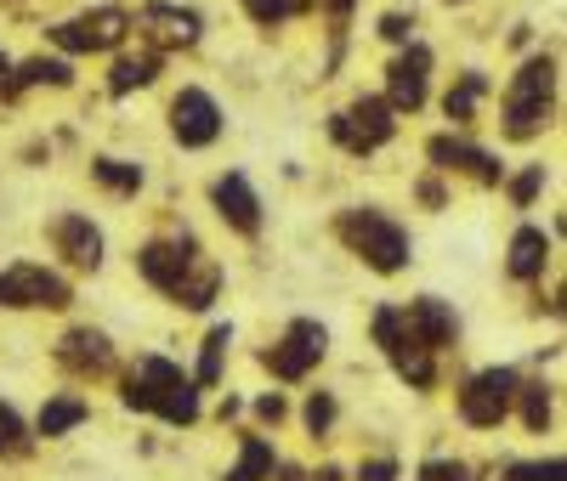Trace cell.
<instances>
[{
	"label": "cell",
	"mask_w": 567,
	"mask_h": 481,
	"mask_svg": "<svg viewBox=\"0 0 567 481\" xmlns=\"http://www.w3.org/2000/svg\"><path fill=\"white\" fill-rule=\"evenodd\" d=\"M136 272L187 312H205L221 295V266L199 250V238H187V232L182 238H148V244L136 250Z\"/></svg>",
	"instance_id": "obj_1"
},
{
	"label": "cell",
	"mask_w": 567,
	"mask_h": 481,
	"mask_svg": "<svg viewBox=\"0 0 567 481\" xmlns=\"http://www.w3.org/2000/svg\"><path fill=\"white\" fill-rule=\"evenodd\" d=\"M125 408L159 414L165 425H194L199 419V385L194 374H182L171 357H142L125 379Z\"/></svg>",
	"instance_id": "obj_2"
},
{
	"label": "cell",
	"mask_w": 567,
	"mask_h": 481,
	"mask_svg": "<svg viewBox=\"0 0 567 481\" xmlns=\"http://www.w3.org/2000/svg\"><path fill=\"white\" fill-rule=\"evenodd\" d=\"M336 238L374 272H403L409 266V232L386 216V210H341L336 216Z\"/></svg>",
	"instance_id": "obj_3"
},
{
	"label": "cell",
	"mask_w": 567,
	"mask_h": 481,
	"mask_svg": "<svg viewBox=\"0 0 567 481\" xmlns=\"http://www.w3.org/2000/svg\"><path fill=\"white\" fill-rule=\"evenodd\" d=\"M550 114H556V57H528L505 91V136L528 142L550 125Z\"/></svg>",
	"instance_id": "obj_4"
},
{
	"label": "cell",
	"mask_w": 567,
	"mask_h": 481,
	"mask_svg": "<svg viewBox=\"0 0 567 481\" xmlns=\"http://www.w3.org/2000/svg\"><path fill=\"white\" fill-rule=\"evenodd\" d=\"M374 346L386 352V363L398 368V379H409L414 391H432V385H437V352L409 328L403 306H381V312H374Z\"/></svg>",
	"instance_id": "obj_5"
},
{
	"label": "cell",
	"mask_w": 567,
	"mask_h": 481,
	"mask_svg": "<svg viewBox=\"0 0 567 481\" xmlns=\"http://www.w3.org/2000/svg\"><path fill=\"white\" fill-rule=\"evenodd\" d=\"M69 301H74V289L52 266L18 261V266L0 272V306H7V312H63Z\"/></svg>",
	"instance_id": "obj_6"
},
{
	"label": "cell",
	"mask_w": 567,
	"mask_h": 481,
	"mask_svg": "<svg viewBox=\"0 0 567 481\" xmlns=\"http://www.w3.org/2000/svg\"><path fill=\"white\" fill-rule=\"evenodd\" d=\"M329 136H336L347 154H374L398 136V108L386 103V96H358L347 114L329 119Z\"/></svg>",
	"instance_id": "obj_7"
},
{
	"label": "cell",
	"mask_w": 567,
	"mask_h": 481,
	"mask_svg": "<svg viewBox=\"0 0 567 481\" xmlns=\"http://www.w3.org/2000/svg\"><path fill=\"white\" fill-rule=\"evenodd\" d=\"M516 368H483V374H471L465 379V391H460V419L465 425H477V430H494L511 408H516Z\"/></svg>",
	"instance_id": "obj_8"
},
{
	"label": "cell",
	"mask_w": 567,
	"mask_h": 481,
	"mask_svg": "<svg viewBox=\"0 0 567 481\" xmlns=\"http://www.w3.org/2000/svg\"><path fill=\"white\" fill-rule=\"evenodd\" d=\"M323 352H329V334H323V323L296 317L290 328H284V341L261 352V363L272 368V379H307V374L323 363Z\"/></svg>",
	"instance_id": "obj_9"
},
{
	"label": "cell",
	"mask_w": 567,
	"mask_h": 481,
	"mask_svg": "<svg viewBox=\"0 0 567 481\" xmlns=\"http://www.w3.org/2000/svg\"><path fill=\"white\" fill-rule=\"evenodd\" d=\"M125 34H131V12L125 7H97V12L52 23V45H63V52H114Z\"/></svg>",
	"instance_id": "obj_10"
},
{
	"label": "cell",
	"mask_w": 567,
	"mask_h": 481,
	"mask_svg": "<svg viewBox=\"0 0 567 481\" xmlns=\"http://www.w3.org/2000/svg\"><path fill=\"white\" fill-rule=\"evenodd\" d=\"M171 136L182 142V148H210V142L221 136V108H216V96L199 91V85H182L176 103H171Z\"/></svg>",
	"instance_id": "obj_11"
},
{
	"label": "cell",
	"mask_w": 567,
	"mask_h": 481,
	"mask_svg": "<svg viewBox=\"0 0 567 481\" xmlns=\"http://www.w3.org/2000/svg\"><path fill=\"white\" fill-rule=\"evenodd\" d=\"M131 29L154 45V52H182V45H199V12L187 7H165V0H154V7H142L131 18Z\"/></svg>",
	"instance_id": "obj_12"
},
{
	"label": "cell",
	"mask_w": 567,
	"mask_h": 481,
	"mask_svg": "<svg viewBox=\"0 0 567 481\" xmlns=\"http://www.w3.org/2000/svg\"><path fill=\"white\" fill-rule=\"evenodd\" d=\"M210 205H216V216H221L233 232H245V238H256V232H261V199H256V187H250V176H245V170L216 176Z\"/></svg>",
	"instance_id": "obj_13"
},
{
	"label": "cell",
	"mask_w": 567,
	"mask_h": 481,
	"mask_svg": "<svg viewBox=\"0 0 567 481\" xmlns=\"http://www.w3.org/2000/svg\"><path fill=\"white\" fill-rule=\"evenodd\" d=\"M425 74H432V52H425L420 40H409V52H398L392 69H386V103L398 114H414L425 103Z\"/></svg>",
	"instance_id": "obj_14"
},
{
	"label": "cell",
	"mask_w": 567,
	"mask_h": 481,
	"mask_svg": "<svg viewBox=\"0 0 567 481\" xmlns=\"http://www.w3.org/2000/svg\"><path fill=\"white\" fill-rule=\"evenodd\" d=\"M425 159H432L437 170H465L471 181H483V187H499V176H505V165L494 154H483V148H471L465 136H432L425 142Z\"/></svg>",
	"instance_id": "obj_15"
},
{
	"label": "cell",
	"mask_w": 567,
	"mask_h": 481,
	"mask_svg": "<svg viewBox=\"0 0 567 481\" xmlns=\"http://www.w3.org/2000/svg\"><path fill=\"white\" fill-rule=\"evenodd\" d=\"M52 250L69 261V266H80V272H97L103 266V232H97V221L91 216H58L52 221Z\"/></svg>",
	"instance_id": "obj_16"
},
{
	"label": "cell",
	"mask_w": 567,
	"mask_h": 481,
	"mask_svg": "<svg viewBox=\"0 0 567 481\" xmlns=\"http://www.w3.org/2000/svg\"><path fill=\"white\" fill-rule=\"evenodd\" d=\"M58 363L80 379H97L114 368V346H109V334L103 328H69L63 341H58Z\"/></svg>",
	"instance_id": "obj_17"
},
{
	"label": "cell",
	"mask_w": 567,
	"mask_h": 481,
	"mask_svg": "<svg viewBox=\"0 0 567 481\" xmlns=\"http://www.w3.org/2000/svg\"><path fill=\"white\" fill-rule=\"evenodd\" d=\"M403 317H409V328H414L432 352H443V346H454V341H460V317H454V306H449V301H437V295L409 301V306H403Z\"/></svg>",
	"instance_id": "obj_18"
},
{
	"label": "cell",
	"mask_w": 567,
	"mask_h": 481,
	"mask_svg": "<svg viewBox=\"0 0 567 481\" xmlns=\"http://www.w3.org/2000/svg\"><path fill=\"white\" fill-rule=\"evenodd\" d=\"M545 261H550V238H545L539 227H516L505 272H511L516 283H534V278H545Z\"/></svg>",
	"instance_id": "obj_19"
},
{
	"label": "cell",
	"mask_w": 567,
	"mask_h": 481,
	"mask_svg": "<svg viewBox=\"0 0 567 481\" xmlns=\"http://www.w3.org/2000/svg\"><path fill=\"white\" fill-rule=\"evenodd\" d=\"M91 419V402L85 397H52L40 408V419H34V437H69L74 425H85Z\"/></svg>",
	"instance_id": "obj_20"
},
{
	"label": "cell",
	"mask_w": 567,
	"mask_h": 481,
	"mask_svg": "<svg viewBox=\"0 0 567 481\" xmlns=\"http://www.w3.org/2000/svg\"><path fill=\"white\" fill-rule=\"evenodd\" d=\"M69 80H74V69L63 57H29L18 74H7V91H0V96H18L29 85H69Z\"/></svg>",
	"instance_id": "obj_21"
},
{
	"label": "cell",
	"mask_w": 567,
	"mask_h": 481,
	"mask_svg": "<svg viewBox=\"0 0 567 481\" xmlns=\"http://www.w3.org/2000/svg\"><path fill=\"white\" fill-rule=\"evenodd\" d=\"M154 74H159V52L120 57L114 74H109V96H131V91H142V85H154Z\"/></svg>",
	"instance_id": "obj_22"
},
{
	"label": "cell",
	"mask_w": 567,
	"mask_h": 481,
	"mask_svg": "<svg viewBox=\"0 0 567 481\" xmlns=\"http://www.w3.org/2000/svg\"><path fill=\"white\" fill-rule=\"evenodd\" d=\"M272 464H278V459H272V442H267V437H245V442H239V464L227 470V481H267Z\"/></svg>",
	"instance_id": "obj_23"
},
{
	"label": "cell",
	"mask_w": 567,
	"mask_h": 481,
	"mask_svg": "<svg viewBox=\"0 0 567 481\" xmlns=\"http://www.w3.org/2000/svg\"><path fill=\"white\" fill-rule=\"evenodd\" d=\"M227 346H233V328L216 323V328L205 334V352H199V368H194V385H199V391H210V385L221 379V357H227Z\"/></svg>",
	"instance_id": "obj_24"
},
{
	"label": "cell",
	"mask_w": 567,
	"mask_h": 481,
	"mask_svg": "<svg viewBox=\"0 0 567 481\" xmlns=\"http://www.w3.org/2000/svg\"><path fill=\"white\" fill-rule=\"evenodd\" d=\"M29 453H34V430L12 402H0V459H29Z\"/></svg>",
	"instance_id": "obj_25"
},
{
	"label": "cell",
	"mask_w": 567,
	"mask_h": 481,
	"mask_svg": "<svg viewBox=\"0 0 567 481\" xmlns=\"http://www.w3.org/2000/svg\"><path fill=\"white\" fill-rule=\"evenodd\" d=\"M91 176H97L109 192H120V199H131V192L142 187V165H131V159H114V154L91 159Z\"/></svg>",
	"instance_id": "obj_26"
},
{
	"label": "cell",
	"mask_w": 567,
	"mask_h": 481,
	"mask_svg": "<svg viewBox=\"0 0 567 481\" xmlns=\"http://www.w3.org/2000/svg\"><path fill=\"white\" fill-rule=\"evenodd\" d=\"M483 91H488V80H483V74H460V85L443 96V114H449L454 125H465V119H471V108H477V96H483Z\"/></svg>",
	"instance_id": "obj_27"
},
{
	"label": "cell",
	"mask_w": 567,
	"mask_h": 481,
	"mask_svg": "<svg viewBox=\"0 0 567 481\" xmlns=\"http://www.w3.org/2000/svg\"><path fill=\"white\" fill-rule=\"evenodd\" d=\"M516 402H523V425L528 430L550 425V385H516Z\"/></svg>",
	"instance_id": "obj_28"
},
{
	"label": "cell",
	"mask_w": 567,
	"mask_h": 481,
	"mask_svg": "<svg viewBox=\"0 0 567 481\" xmlns=\"http://www.w3.org/2000/svg\"><path fill=\"white\" fill-rule=\"evenodd\" d=\"M245 12L261 23V29H278L284 18H296V12H307V0H245Z\"/></svg>",
	"instance_id": "obj_29"
},
{
	"label": "cell",
	"mask_w": 567,
	"mask_h": 481,
	"mask_svg": "<svg viewBox=\"0 0 567 481\" xmlns=\"http://www.w3.org/2000/svg\"><path fill=\"white\" fill-rule=\"evenodd\" d=\"M505 481H567V464L550 453V459H528V464H511Z\"/></svg>",
	"instance_id": "obj_30"
},
{
	"label": "cell",
	"mask_w": 567,
	"mask_h": 481,
	"mask_svg": "<svg viewBox=\"0 0 567 481\" xmlns=\"http://www.w3.org/2000/svg\"><path fill=\"white\" fill-rule=\"evenodd\" d=\"M329 425H336V397L312 391V402H307V430H312V437H329Z\"/></svg>",
	"instance_id": "obj_31"
},
{
	"label": "cell",
	"mask_w": 567,
	"mask_h": 481,
	"mask_svg": "<svg viewBox=\"0 0 567 481\" xmlns=\"http://www.w3.org/2000/svg\"><path fill=\"white\" fill-rule=\"evenodd\" d=\"M539 187H545V165H528L523 176H516V181H511V199H516V205H523V210H528V205L539 199Z\"/></svg>",
	"instance_id": "obj_32"
},
{
	"label": "cell",
	"mask_w": 567,
	"mask_h": 481,
	"mask_svg": "<svg viewBox=\"0 0 567 481\" xmlns=\"http://www.w3.org/2000/svg\"><path fill=\"white\" fill-rule=\"evenodd\" d=\"M420 481H471V464H460V459H432V464H420Z\"/></svg>",
	"instance_id": "obj_33"
},
{
	"label": "cell",
	"mask_w": 567,
	"mask_h": 481,
	"mask_svg": "<svg viewBox=\"0 0 567 481\" xmlns=\"http://www.w3.org/2000/svg\"><path fill=\"white\" fill-rule=\"evenodd\" d=\"M409 29H414V18H403V12L381 18V40H392V45H409Z\"/></svg>",
	"instance_id": "obj_34"
},
{
	"label": "cell",
	"mask_w": 567,
	"mask_h": 481,
	"mask_svg": "<svg viewBox=\"0 0 567 481\" xmlns=\"http://www.w3.org/2000/svg\"><path fill=\"white\" fill-rule=\"evenodd\" d=\"M358 481H398V459H369L358 470Z\"/></svg>",
	"instance_id": "obj_35"
},
{
	"label": "cell",
	"mask_w": 567,
	"mask_h": 481,
	"mask_svg": "<svg viewBox=\"0 0 567 481\" xmlns=\"http://www.w3.org/2000/svg\"><path fill=\"white\" fill-rule=\"evenodd\" d=\"M256 419L278 425V419H284V397H278V391H272V397H261V402H256Z\"/></svg>",
	"instance_id": "obj_36"
},
{
	"label": "cell",
	"mask_w": 567,
	"mask_h": 481,
	"mask_svg": "<svg viewBox=\"0 0 567 481\" xmlns=\"http://www.w3.org/2000/svg\"><path fill=\"white\" fill-rule=\"evenodd\" d=\"M318 7H323L329 18H336V23H347V18H352V7H358V0H318Z\"/></svg>",
	"instance_id": "obj_37"
},
{
	"label": "cell",
	"mask_w": 567,
	"mask_h": 481,
	"mask_svg": "<svg viewBox=\"0 0 567 481\" xmlns=\"http://www.w3.org/2000/svg\"><path fill=\"white\" fill-rule=\"evenodd\" d=\"M267 481H312L307 470H296V464H272V475Z\"/></svg>",
	"instance_id": "obj_38"
},
{
	"label": "cell",
	"mask_w": 567,
	"mask_h": 481,
	"mask_svg": "<svg viewBox=\"0 0 567 481\" xmlns=\"http://www.w3.org/2000/svg\"><path fill=\"white\" fill-rule=\"evenodd\" d=\"M420 199H425V205L437 210V205H443V187H437V181H420Z\"/></svg>",
	"instance_id": "obj_39"
},
{
	"label": "cell",
	"mask_w": 567,
	"mask_h": 481,
	"mask_svg": "<svg viewBox=\"0 0 567 481\" xmlns=\"http://www.w3.org/2000/svg\"><path fill=\"white\" fill-rule=\"evenodd\" d=\"M312 481H347V475H341V470H336V464H323V470H318V475H312Z\"/></svg>",
	"instance_id": "obj_40"
},
{
	"label": "cell",
	"mask_w": 567,
	"mask_h": 481,
	"mask_svg": "<svg viewBox=\"0 0 567 481\" xmlns=\"http://www.w3.org/2000/svg\"><path fill=\"white\" fill-rule=\"evenodd\" d=\"M7 74H12V63H7V52H0V91H7Z\"/></svg>",
	"instance_id": "obj_41"
}]
</instances>
